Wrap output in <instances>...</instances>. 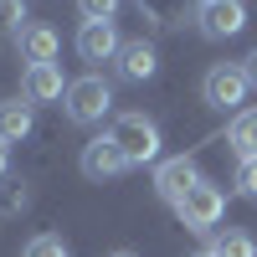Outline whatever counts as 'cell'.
<instances>
[{
	"mask_svg": "<svg viewBox=\"0 0 257 257\" xmlns=\"http://www.w3.org/2000/svg\"><path fill=\"white\" fill-rule=\"evenodd\" d=\"M21 98L31 103H57V98H67V77H62L57 62H36V67L21 72Z\"/></svg>",
	"mask_w": 257,
	"mask_h": 257,
	"instance_id": "obj_7",
	"label": "cell"
},
{
	"mask_svg": "<svg viewBox=\"0 0 257 257\" xmlns=\"http://www.w3.org/2000/svg\"><path fill=\"white\" fill-rule=\"evenodd\" d=\"M237 190L257 201V160H242V165H237Z\"/></svg>",
	"mask_w": 257,
	"mask_h": 257,
	"instance_id": "obj_19",
	"label": "cell"
},
{
	"mask_svg": "<svg viewBox=\"0 0 257 257\" xmlns=\"http://www.w3.org/2000/svg\"><path fill=\"white\" fill-rule=\"evenodd\" d=\"M77 170H82L88 180H113V175H123V170H128V160L118 155V144L103 134V139H88V144H82Z\"/></svg>",
	"mask_w": 257,
	"mask_h": 257,
	"instance_id": "obj_8",
	"label": "cell"
},
{
	"mask_svg": "<svg viewBox=\"0 0 257 257\" xmlns=\"http://www.w3.org/2000/svg\"><path fill=\"white\" fill-rule=\"evenodd\" d=\"M118 6H123V0H77L82 21H113V16H118Z\"/></svg>",
	"mask_w": 257,
	"mask_h": 257,
	"instance_id": "obj_18",
	"label": "cell"
},
{
	"mask_svg": "<svg viewBox=\"0 0 257 257\" xmlns=\"http://www.w3.org/2000/svg\"><path fill=\"white\" fill-rule=\"evenodd\" d=\"M175 216L185 231H216V221L226 216V196L211 180H201L196 190H185V196L175 201Z\"/></svg>",
	"mask_w": 257,
	"mask_h": 257,
	"instance_id": "obj_4",
	"label": "cell"
},
{
	"mask_svg": "<svg viewBox=\"0 0 257 257\" xmlns=\"http://www.w3.org/2000/svg\"><path fill=\"white\" fill-rule=\"evenodd\" d=\"M196 6H216V0H196Z\"/></svg>",
	"mask_w": 257,
	"mask_h": 257,
	"instance_id": "obj_25",
	"label": "cell"
},
{
	"mask_svg": "<svg viewBox=\"0 0 257 257\" xmlns=\"http://www.w3.org/2000/svg\"><path fill=\"white\" fill-rule=\"evenodd\" d=\"M247 93H252V82H247V67L242 62H216V67H211L206 77H201V98L211 103V108H231L237 113L242 103H247Z\"/></svg>",
	"mask_w": 257,
	"mask_h": 257,
	"instance_id": "obj_3",
	"label": "cell"
},
{
	"mask_svg": "<svg viewBox=\"0 0 257 257\" xmlns=\"http://www.w3.org/2000/svg\"><path fill=\"white\" fill-rule=\"evenodd\" d=\"M190 257H216V252H211V247H206V252H190Z\"/></svg>",
	"mask_w": 257,
	"mask_h": 257,
	"instance_id": "obj_23",
	"label": "cell"
},
{
	"mask_svg": "<svg viewBox=\"0 0 257 257\" xmlns=\"http://www.w3.org/2000/svg\"><path fill=\"white\" fill-rule=\"evenodd\" d=\"M201 180H206V175L196 170V160H185V155L160 160V165H155V196H160V201H170V206H175L185 190H196Z\"/></svg>",
	"mask_w": 257,
	"mask_h": 257,
	"instance_id": "obj_5",
	"label": "cell"
},
{
	"mask_svg": "<svg viewBox=\"0 0 257 257\" xmlns=\"http://www.w3.org/2000/svg\"><path fill=\"white\" fill-rule=\"evenodd\" d=\"M108 139L118 144V155L128 160V170L134 165H155L160 160V123L155 118H144V113H118L113 128H108Z\"/></svg>",
	"mask_w": 257,
	"mask_h": 257,
	"instance_id": "obj_1",
	"label": "cell"
},
{
	"mask_svg": "<svg viewBox=\"0 0 257 257\" xmlns=\"http://www.w3.org/2000/svg\"><path fill=\"white\" fill-rule=\"evenodd\" d=\"M108 257H134V252H108Z\"/></svg>",
	"mask_w": 257,
	"mask_h": 257,
	"instance_id": "obj_24",
	"label": "cell"
},
{
	"mask_svg": "<svg viewBox=\"0 0 257 257\" xmlns=\"http://www.w3.org/2000/svg\"><path fill=\"white\" fill-rule=\"evenodd\" d=\"M62 103H67V118L72 123H103L113 113V88L98 72H88V77H72L67 82V98H62Z\"/></svg>",
	"mask_w": 257,
	"mask_h": 257,
	"instance_id": "obj_2",
	"label": "cell"
},
{
	"mask_svg": "<svg viewBox=\"0 0 257 257\" xmlns=\"http://www.w3.org/2000/svg\"><path fill=\"white\" fill-rule=\"evenodd\" d=\"M242 67H247V82H252V88H257V47L247 52V62H242Z\"/></svg>",
	"mask_w": 257,
	"mask_h": 257,
	"instance_id": "obj_21",
	"label": "cell"
},
{
	"mask_svg": "<svg viewBox=\"0 0 257 257\" xmlns=\"http://www.w3.org/2000/svg\"><path fill=\"white\" fill-rule=\"evenodd\" d=\"M26 206H31V190L21 185V180H6V185H0V216H21Z\"/></svg>",
	"mask_w": 257,
	"mask_h": 257,
	"instance_id": "obj_16",
	"label": "cell"
},
{
	"mask_svg": "<svg viewBox=\"0 0 257 257\" xmlns=\"http://www.w3.org/2000/svg\"><path fill=\"white\" fill-rule=\"evenodd\" d=\"M31 128H36V113H31L26 98H6V103H0V139H6V144H21Z\"/></svg>",
	"mask_w": 257,
	"mask_h": 257,
	"instance_id": "obj_13",
	"label": "cell"
},
{
	"mask_svg": "<svg viewBox=\"0 0 257 257\" xmlns=\"http://www.w3.org/2000/svg\"><path fill=\"white\" fill-rule=\"evenodd\" d=\"M6 170H11V144L0 139V180H6Z\"/></svg>",
	"mask_w": 257,
	"mask_h": 257,
	"instance_id": "obj_22",
	"label": "cell"
},
{
	"mask_svg": "<svg viewBox=\"0 0 257 257\" xmlns=\"http://www.w3.org/2000/svg\"><path fill=\"white\" fill-rule=\"evenodd\" d=\"M226 144L237 160H257V108H242L226 128Z\"/></svg>",
	"mask_w": 257,
	"mask_h": 257,
	"instance_id": "obj_14",
	"label": "cell"
},
{
	"mask_svg": "<svg viewBox=\"0 0 257 257\" xmlns=\"http://www.w3.org/2000/svg\"><path fill=\"white\" fill-rule=\"evenodd\" d=\"M196 26H201V36H211V41L242 36V31H247V6H242V0H216V6H201Z\"/></svg>",
	"mask_w": 257,
	"mask_h": 257,
	"instance_id": "obj_6",
	"label": "cell"
},
{
	"mask_svg": "<svg viewBox=\"0 0 257 257\" xmlns=\"http://www.w3.org/2000/svg\"><path fill=\"white\" fill-rule=\"evenodd\" d=\"M211 252L216 257H257V237H247L242 226H216L211 231Z\"/></svg>",
	"mask_w": 257,
	"mask_h": 257,
	"instance_id": "obj_15",
	"label": "cell"
},
{
	"mask_svg": "<svg viewBox=\"0 0 257 257\" xmlns=\"http://www.w3.org/2000/svg\"><path fill=\"white\" fill-rule=\"evenodd\" d=\"M16 47H21V57H26V67H36V62H57L62 41H57V31H52V26H41V21H31V26H21Z\"/></svg>",
	"mask_w": 257,
	"mask_h": 257,
	"instance_id": "obj_10",
	"label": "cell"
},
{
	"mask_svg": "<svg viewBox=\"0 0 257 257\" xmlns=\"http://www.w3.org/2000/svg\"><path fill=\"white\" fill-rule=\"evenodd\" d=\"M118 52H123V41H118L113 21H82V31H77V57L82 62H113Z\"/></svg>",
	"mask_w": 257,
	"mask_h": 257,
	"instance_id": "obj_9",
	"label": "cell"
},
{
	"mask_svg": "<svg viewBox=\"0 0 257 257\" xmlns=\"http://www.w3.org/2000/svg\"><path fill=\"white\" fill-rule=\"evenodd\" d=\"M0 16L16 21V36H21V21H26V11H21V0H0Z\"/></svg>",
	"mask_w": 257,
	"mask_h": 257,
	"instance_id": "obj_20",
	"label": "cell"
},
{
	"mask_svg": "<svg viewBox=\"0 0 257 257\" xmlns=\"http://www.w3.org/2000/svg\"><path fill=\"white\" fill-rule=\"evenodd\" d=\"M139 11L155 21V26H165V31H175V26H185V21L201 16L196 0H139Z\"/></svg>",
	"mask_w": 257,
	"mask_h": 257,
	"instance_id": "obj_12",
	"label": "cell"
},
{
	"mask_svg": "<svg viewBox=\"0 0 257 257\" xmlns=\"http://www.w3.org/2000/svg\"><path fill=\"white\" fill-rule=\"evenodd\" d=\"M155 67H160V57H155L149 41H123V52H118V77L123 82H149Z\"/></svg>",
	"mask_w": 257,
	"mask_h": 257,
	"instance_id": "obj_11",
	"label": "cell"
},
{
	"mask_svg": "<svg viewBox=\"0 0 257 257\" xmlns=\"http://www.w3.org/2000/svg\"><path fill=\"white\" fill-rule=\"evenodd\" d=\"M21 257H72V252H67V242H62V237L41 231V237H31L26 247H21Z\"/></svg>",
	"mask_w": 257,
	"mask_h": 257,
	"instance_id": "obj_17",
	"label": "cell"
}]
</instances>
